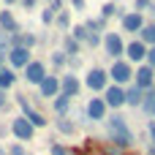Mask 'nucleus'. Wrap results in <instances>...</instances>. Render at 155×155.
Here are the masks:
<instances>
[{"label": "nucleus", "instance_id": "obj_1", "mask_svg": "<svg viewBox=\"0 0 155 155\" xmlns=\"http://www.w3.org/2000/svg\"><path fill=\"white\" fill-rule=\"evenodd\" d=\"M106 128H109V139H112L114 147L125 150V147L134 144V134H131V128H128V123H125V117L120 112H114V114L106 117Z\"/></svg>", "mask_w": 155, "mask_h": 155}, {"label": "nucleus", "instance_id": "obj_2", "mask_svg": "<svg viewBox=\"0 0 155 155\" xmlns=\"http://www.w3.org/2000/svg\"><path fill=\"white\" fill-rule=\"evenodd\" d=\"M134 65L123 57V60H114L112 63V68H109V79H112V84H117V87H125L128 82H134Z\"/></svg>", "mask_w": 155, "mask_h": 155}, {"label": "nucleus", "instance_id": "obj_3", "mask_svg": "<svg viewBox=\"0 0 155 155\" xmlns=\"http://www.w3.org/2000/svg\"><path fill=\"white\" fill-rule=\"evenodd\" d=\"M16 104H19V109H22V117H25L33 128H44V125L49 123V120H46L38 109H33V104L27 101V95H16Z\"/></svg>", "mask_w": 155, "mask_h": 155}, {"label": "nucleus", "instance_id": "obj_4", "mask_svg": "<svg viewBox=\"0 0 155 155\" xmlns=\"http://www.w3.org/2000/svg\"><path fill=\"white\" fill-rule=\"evenodd\" d=\"M104 52L112 60H123L125 57V41H123V35L120 33H106L104 35Z\"/></svg>", "mask_w": 155, "mask_h": 155}, {"label": "nucleus", "instance_id": "obj_5", "mask_svg": "<svg viewBox=\"0 0 155 155\" xmlns=\"http://www.w3.org/2000/svg\"><path fill=\"white\" fill-rule=\"evenodd\" d=\"M109 71H104V68H90L87 71V79H84V84L90 87V90H95V93H106V87H109Z\"/></svg>", "mask_w": 155, "mask_h": 155}, {"label": "nucleus", "instance_id": "obj_6", "mask_svg": "<svg viewBox=\"0 0 155 155\" xmlns=\"http://www.w3.org/2000/svg\"><path fill=\"white\" fill-rule=\"evenodd\" d=\"M5 60H8V68H14V71L22 68V71H25V68L33 63V52H30V49H22V46H14V49L5 54Z\"/></svg>", "mask_w": 155, "mask_h": 155}, {"label": "nucleus", "instance_id": "obj_7", "mask_svg": "<svg viewBox=\"0 0 155 155\" xmlns=\"http://www.w3.org/2000/svg\"><path fill=\"white\" fill-rule=\"evenodd\" d=\"M106 112H109V106H106L104 98H90L87 106H84V114H87V120H93V123L106 120Z\"/></svg>", "mask_w": 155, "mask_h": 155}, {"label": "nucleus", "instance_id": "obj_8", "mask_svg": "<svg viewBox=\"0 0 155 155\" xmlns=\"http://www.w3.org/2000/svg\"><path fill=\"white\" fill-rule=\"evenodd\" d=\"M79 90H82V82L76 79V74H65V76H60V95H65V98H79Z\"/></svg>", "mask_w": 155, "mask_h": 155}, {"label": "nucleus", "instance_id": "obj_9", "mask_svg": "<svg viewBox=\"0 0 155 155\" xmlns=\"http://www.w3.org/2000/svg\"><path fill=\"white\" fill-rule=\"evenodd\" d=\"M8 125H11V134H14L19 142H30V139H33V134H35V128H33L25 117H14Z\"/></svg>", "mask_w": 155, "mask_h": 155}, {"label": "nucleus", "instance_id": "obj_10", "mask_svg": "<svg viewBox=\"0 0 155 155\" xmlns=\"http://www.w3.org/2000/svg\"><path fill=\"white\" fill-rule=\"evenodd\" d=\"M134 84L139 87V90H150L155 84V71L147 65V63H142L139 68H136V74H134Z\"/></svg>", "mask_w": 155, "mask_h": 155}, {"label": "nucleus", "instance_id": "obj_11", "mask_svg": "<svg viewBox=\"0 0 155 155\" xmlns=\"http://www.w3.org/2000/svg\"><path fill=\"white\" fill-rule=\"evenodd\" d=\"M125 60H128L131 65H134V63H139V65H142V63L147 60V46H144L139 38H136V41H131V44H125Z\"/></svg>", "mask_w": 155, "mask_h": 155}, {"label": "nucleus", "instance_id": "obj_12", "mask_svg": "<svg viewBox=\"0 0 155 155\" xmlns=\"http://www.w3.org/2000/svg\"><path fill=\"white\" fill-rule=\"evenodd\" d=\"M46 76H49V74H46V65H44L41 60H33V63L25 68V79H27V84H35V87H38Z\"/></svg>", "mask_w": 155, "mask_h": 155}, {"label": "nucleus", "instance_id": "obj_13", "mask_svg": "<svg viewBox=\"0 0 155 155\" xmlns=\"http://www.w3.org/2000/svg\"><path fill=\"white\" fill-rule=\"evenodd\" d=\"M120 25H123L125 33H142V27H144L147 22H144V14H139V11H128V14L120 19Z\"/></svg>", "mask_w": 155, "mask_h": 155}, {"label": "nucleus", "instance_id": "obj_14", "mask_svg": "<svg viewBox=\"0 0 155 155\" xmlns=\"http://www.w3.org/2000/svg\"><path fill=\"white\" fill-rule=\"evenodd\" d=\"M104 101L109 109H120L125 106V87H117V84H109L106 93H104Z\"/></svg>", "mask_w": 155, "mask_h": 155}, {"label": "nucleus", "instance_id": "obj_15", "mask_svg": "<svg viewBox=\"0 0 155 155\" xmlns=\"http://www.w3.org/2000/svg\"><path fill=\"white\" fill-rule=\"evenodd\" d=\"M38 93H41L44 98H52V101H54V98L60 95V76H54V74L46 76V79L38 84Z\"/></svg>", "mask_w": 155, "mask_h": 155}, {"label": "nucleus", "instance_id": "obj_16", "mask_svg": "<svg viewBox=\"0 0 155 155\" xmlns=\"http://www.w3.org/2000/svg\"><path fill=\"white\" fill-rule=\"evenodd\" d=\"M35 44H38V35L35 33H16V35H11V49L14 46H22V49H30L33 52Z\"/></svg>", "mask_w": 155, "mask_h": 155}, {"label": "nucleus", "instance_id": "obj_17", "mask_svg": "<svg viewBox=\"0 0 155 155\" xmlns=\"http://www.w3.org/2000/svg\"><path fill=\"white\" fill-rule=\"evenodd\" d=\"M0 30H3V33H8V35H16V33H22V30H19V22H16V16H14L11 11H0Z\"/></svg>", "mask_w": 155, "mask_h": 155}, {"label": "nucleus", "instance_id": "obj_18", "mask_svg": "<svg viewBox=\"0 0 155 155\" xmlns=\"http://www.w3.org/2000/svg\"><path fill=\"white\" fill-rule=\"evenodd\" d=\"M142 98H144V90H139L136 84H128V87H125V106L139 109V106H142Z\"/></svg>", "mask_w": 155, "mask_h": 155}, {"label": "nucleus", "instance_id": "obj_19", "mask_svg": "<svg viewBox=\"0 0 155 155\" xmlns=\"http://www.w3.org/2000/svg\"><path fill=\"white\" fill-rule=\"evenodd\" d=\"M63 52H65L68 57H79V52H82V44H79V41H76L71 33H68V35L63 38Z\"/></svg>", "mask_w": 155, "mask_h": 155}, {"label": "nucleus", "instance_id": "obj_20", "mask_svg": "<svg viewBox=\"0 0 155 155\" xmlns=\"http://www.w3.org/2000/svg\"><path fill=\"white\" fill-rule=\"evenodd\" d=\"M14 84H16V71L5 65V68L0 71V90L8 93V87H14Z\"/></svg>", "mask_w": 155, "mask_h": 155}, {"label": "nucleus", "instance_id": "obj_21", "mask_svg": "<svg viewBox=\"0 0 155 155\" xmlns=\"http://www.w3.org/2000/svg\"><path fill=\"white\" fill-rule=\"evenodd\" d=\"M139 41H142L147 49H153V46H155V22H147V25L142 27V33H139Z\"/></svg>", "mask_w": 155, "mask_h": 155}, {"label": "nucleus", "instance_id": "obj_22", "mask_svg": "<svg viewBox=\"0 0 155 155\" xmlns=\"http://www.w3.org/2000/svg\"><path fill=\"white\" fill-rule=\"evenodd\" d=\"M71 98H65V95H57L54 101H52V106H54V114L57 117H68V109H71Z\"/></svg>", "mask_w": 155, "mask_h": 155}, {"label": "nucleus", "instance_id": "obj_23", "mask_svg": "<svg viewBox=\"0 0 155 155\" xmlns=\"http://www.w3.org/2000/svg\"><path fill=\"white\" fill-rule=\"evenodd\" d=\"M54 128H57L63 136H74V134H76V123L68 120V117H57V120H54Z\"/></svg>", "mask_w": 155, "mask_h": 155}, {"label": "nucleus", "instance_id": "obj_24", "mask_svg": "<svg viewBox=\"0 0 155 155\" xmlns=\"http://www.w3.org/2000/svg\"><path fill=\"white\" fill-rule=\"evenodd\" d=\"M101 16H104V19H109V16H120V19H123L125 14H123V8H120L114 0H109V3H104V5H101Z\"/></svg>", "mask_w": 155, "mask_h": 155}, {"label": "nucleus", "instance_id": "obj_25", "mask_svg": "<svg viewBox=\"0 0 155 155\" xmlns=\"http://www.w3.org/2000/svg\"><path fill=\"white\" fill-rule=\"evenodd\" d=\"M144 114H153V109H155V84L150 87V90H144V98H142V106H139Z\"/></svg>", "mask_w": 155, "mask_h": 155}, {"label": "nucleus", "instance_id": "obj_26", "mask_svg": "<svg viewBox=\"0 0 155 155\" xmlns=\"http://www.w3.org/2000/svg\"><path fill=\"white\" fill-rule=\"evenodd\" d=\"M84 27H87V33H98L101 35V30H106V19L104 16H90L84 22Z\"/></svg>", "mask_w": 155, "mask_h": 155}, {"label": "nucleus", "instance_id": "obj_27", "mask_svg": "<svg viewBox=\"0 0 155 155\" xmlns=\"http://www.w3.org/2000/svg\"><path fill=\"white\" fill-rule=\"evenodd\" d=\"M49 60H52V65H54V68H57V71H60V68H65V65H68V54H65V52H63V49H54V52H52V54H49Z\"/></svg>", "mask_w": 155, "mask_h": 155}, {"label": "nucleus", "instance_id": "obj_28", "mask_svg": "<svg viewBox=\"0 0 155 155\" xmlns=\"http://www.w3.org/2000/svg\"><path fill=\"white\" fill-rule=\"evenodd\" d=\"M57 14H60V11H57L54 5H46V8L41 11V22H44V25H54V19H57Z\"/></svg>", "mask_w": 155, "mask_h": 155}, {"label": "nucleus", "instance_id": "obj_29", "mask_svg": "<svg viewBox=\"0 0 155 155\" xmlns=\"http://www.w3.org/2000/svg\"><path fill=\"white\" fill-rule=\"evenodd\" d=\"M54 27H60V30H71V11H60L57 19H54Z\"/></svg>", "mask_w": 155, "mask_h": 155}, {"label": "nucleus", "instance_id": "obj_30", "mask_svg": "<svg viewBox=\"0 0 155 155\" xmlns=\"http://www.w3.org/2000/svg\"><path fill=\"white\" fill-rule=\"evenodd\" d=\"M71 35H74V38L82 44V46H84V44H87V38H90V33H87V27H84V25H76V27H71Z\"/></svg>", "mask_w": 155, "mask_h": 155}, {"label": "nucleus", "instance_id": "obj_31", "mask_svg": "<svg viewBox=\"0 0 155 155\" xmlns=\"http://www.w3.org/2000/svg\"><path fill=\"white\" fill-rule=\"evenodd\" d=\"M8 52H11V35L0 30V57H5Z\"/></svg>", "mask_w": 155, "mask_h": 155}, {"label": "nucleus", "instance_id": "obj_32", "mask_svg": "<svg viewBox=\"0 0 155 155\" xmlns=\"http://www.w3.org/2000/svg\"><path fill=\"white\" fill-rule=\"evenodd\" d=\"M5 153H8V155H30L27 150H25V144H22V142H11V144L5 147Z\"/></svg>", "mask_w": 155, "mask_h": 155}, {"label": "nucleus", "instance_id": "obj_33", "mask_svg": "<svg viewBox=\"0 0 155 155\" xmlns=\"http://www.w3.org/2000/svg\"><path fill=\"white\" fill-rule=\"evenodd\" d=\"M84 46H90V49H98V46H104V38L98 35V33H90V38H87V44Z\"/></svg>", "mask_w": 155, "mask_h": 155}, {"label": "nucleus", "instance_id": "obj_34", "mask_svg": "<svg viewBox=\"0 0 155 155\" xmlns=\"http://www.w3.org/2000/svg\"><path fill=\"white\" fill-rule=\"evenodd\" d=\"M150 8H153V0H134V11L144 14V11H150Z\"/></svg>", "mask_w": 155, "mask_h": 155}, {"label": "nucleus", "instance_id": "obj_35", "mask_svg": "<svg viewBox=\"0 0 155 155\" xmlns=\"http://www.w3.org/2000/svg\"><path fill=\"white\" fill-rule=\"evenodd\" d=\"M49 155H68V150H65L60 142H52V144H49Z\"/></svg>", "mask_w": 155, "mask_h": 155}, {"label": "nucleus", "instance_id": "obj_36", "mask_svg": "<svg viewBox=\"0 0 155 155\" xmlns=\"http://www.w3.org/2000/svg\"><path fill=\"white\" fill-rule=\"evenodd\" d=\"M19 5H22L25 11H33V8L38 5V0H19Z\"/></svg>", "mask_w": 155, "mask_h": 155}, {"label": "nucleus", "instance_id": "obj_37", "mask_svg": "<svg viewBox=\"0 0 155 155\" xmlns=\"http://www.w3.org/2000/svg\"><path fill=\"white\" fill-rule=\"evenodd\" d=\"M144 63L155 71V46H153V49H147V60H144Z\"/></svg>", "mask_w": 155, "mask_h": 155}, {"label": "nucleus", "instance_id": "obj_38", "mask_svg": "<svg viewBox=\"0 0 155 155\" xmlns=\"http://www.w3.org/2000/svg\"><path fill=\"white\" fill-rule=\"evenodd\" d=\"M101 155H125V153H120V147H114V144H112V147H106Z\"/></svg>", "mask_w": 155, "mask_h": 155}, {"label": "nucleus", "instance_id": "obj_39", "mask_svg": "<svg viewBox=\"0 0 155 155\" xmlns=\"http://www.w3.org/2000/svg\"><path fill=\"white\" fill-rule=\"evenodd\" d=\"M71 5H74L76 11H84V5H87V0H71Z\"/></svg>", "mask_w": 155, "mask_h": 155}, {"label": "nucleus", "instance_id": "obj_40", "mask_svg": "<svg viewBox=\"0 0 155 155\" xmlns=\"http://www.w3.org/2000/svg\"><path fill=\"white\" fill-rule=\"evenodd\" d=\"M79 65H82L79 57H68V68H79Z\"/></svg>", "mask_w": 155, "mask_h": 155}, {"label": "nucleus", "instance_id": "obj_41", "mask_svg": "<svg viewBox=\"0 0 155 155\" xmlns=\"http://www.w3.org/2000/svg\"><path fill=\"white\" fill-rule=\"evenodd\" d=\"M5 106H8V95H5V93H3V90H0V112H3V109H5Z\"/></svg>", "mask_w": 155, "mask_h": 155}, {"label": "nucleus", "instance_id": "obj_42", "mask_svg": "<svg viewBox=\"0 0 155 155\" xmlns=\"http://www.w3.org/2000/svg\"><path fill=\"white\" fill-rule=\"evenodd\" d=\"M8 131H11V125H0V139H3V136H5Z\"/></svg>", "mask_w": 155, "mask_h": 155}, {"label": "nucleus", "instance_id": "obj_43", "mask_svg": "<svg viewBox=\"0 0 155 155\" xmlns=\"http://www.w3.org/2000/svg\"><path fill=\"white\" fill-rule=\"evenodd\" d=\"M150 139H153V147H155V123H150Z\"/></svg>", "mask_w": 155, "mask_h": 155}, {"label": "nucleus", "instance_id": "obj_44", "mask_svg": "<svg viewBox=\"0 0 155 155\" xmlns=\"http://www.w3.org/2000/svg\"><path fill=\"white\" fill-rule=\"evenodd\" d=\"M147 155H155V147H150V150H147Z\"/></svg>", "mask_w": 155, "mask_h": 155}, {"label": "nucleus", "instance_id": "obj_45", "mask_svg": "<svg viewBox=\"0 0 155 155\" xmlns=\"http://www.w3.org/2000/svg\"><path fill=\"white\" fill-rule=\"evenodd\" d=\"M5 3H8V5H14V3H19V0H5Z\"/></svg>", "mask_w": 155, "mask_h": 155}, {"label": "nucleus", "instance_id": "obj_46", "mask_svg": "<svg viewBox=\"0 0 155 155\" xmlns=\"http://www.w3.org/2000/svg\"><path fill=\"white\" fill-rule=\"evenodd\" d=\"M0 155H8V153H5V147H0Z\"/></svg>", "mask_w": 155, "mask_h": 155}, {"label": "nucleus", "instance_id": "obj_47", "mask_svg": "<svg viewBox=\"0 0 155 155\" xmlns=\"http://www.w3.org/2000/svg\"><path fill=\"white\" fill-rule=\"evenodd\" d=\"M125 155H139V153H125Z\"/></svg>", "mask_w": 155, "mask_h": 155}, {"label": "nucleus", "instance_id": "obj_48", "mask_svg": "<svg viewBox=\"0 0 155 155\" xmlns=\"http://www.w3.org/2000/svg\"><path fill=\"white\" fill-rule=\"evenodd\" d=\"M46 3H49V5H52V3H54V0H46Z\"/></svg>", "mask_w": 155, "mask_h": 155}]
</instances>
